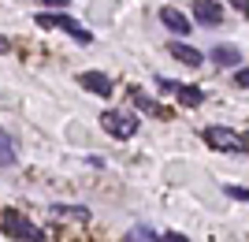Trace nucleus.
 Listing matches in <instances>:
<instances>
[{
	"label": "nucleus",
	"mask_w": 249,
	"mask_h": 242,
	"mask_svg": "<svg viewBox=\"0 0 249 242\" xmlns=\"http://www.w3.org/2000/svg\"><path fill=\"white\" fill-rule=\"evenodd\" d=\"M34 22H37L41 30H63V34H71L78 45H89V41H93V34L86 30L82 22H74L71 15H63V11H37Z\"/></svg>",
	"instance_id": "f257e3e1"
},
{
	"label": "nucleus",
	"mask_w": 249,
	"mask_h": 242,
	"mask_svg": "<svg viewBox=\"0 0 249 242\" xmlns=\"http://www.w3.org/2000/svg\"><path fill=\"white\" fill-rule=\"evenodd\" d=\"M0 227H4V235L15 239V242H45V231L37 227V223H30L22 212H4Z\"/></svg>",
	"instance_id": "f03ea898"
},
{
	"label": "nucleus",
	"mask_w": 249,
	"mask_h": 242,
	"mask_svg": "<svg viewBox=\"0 0 249 242\" xmlns=\"http://www.w3.org/2000/svg\"><path fill=\"white\" fill-rule=\"evenodd\" d=\"M101 123H104V130L112 138H119V142H126V138H134V130H138V119L130 116V112H119V108H108L101 116Z\"/></svg>",
	"instance_id": "7ed1b4c3"
},
{
	"label": "nucleus",
	"mask_w": 249,
	"mask_h": 242,
	"mask_svg": "<svg viewBox=\"0 0 249 242\" xmlns=\"http://www.w3.org/2000/svg\"><path fill=\"white\" fill-rule=\"evenodd\" d=\"M205 142L212 149H219V153H231V157L246 153V149H242V134H234L231 127H208V130H205Z\"/></svg>",
	"instance_id": "20e7f679"
},
{
	"label": "nucleus",
	"mask_w": 249,
	"mask_h": 242,
	"mask_svg": "<svg viewBox=\"0 0 249 242\" xmlns=\"http://www.w3.org/2000/svg\"><path fill=\"white\" fill-rule=\"evenodd\" d=\"M78 86L89 90V93H97V97H108V93H112V78H108L104 71H82V74H78Z\"/></svg>",
	"instance_id": "39448f33"
},
{
	"label": "nucleus",
	"mask_w": 249,
	"mask_h": 242,
	"mask_svg": "<svg viewBox=\"0 0 249 242\" xmlns=\"http://www.w3.org/2000/svg\"><path fill=\"white\" fill-rule=\"evenodd\" d=\"M194 19L205 22V26H216V22H223V4H216V0H194Z\"/></svg>",
	"instance_id": "423d86ee"
},
{
	"label": "nucleus",
	"mask_w": 249,
	"mask_h": 242,
	"mask_svg": "<svg viewBox=\"0 0 249 242\" xmlns=\"http://www.w3.org/2000/svg\"><path fill=\"white\" fill-rule=\"evenodd\" d=\"M130 101H134V105L142 108V112H149V116H160V119H167V116H171V108L156 105V101L145 93V90H142V86H130Z\"/></svg>",
	"instance_id": "0eeeda50"
},
{
	"label": "nucleus",
	"mask_w": 249,
	"mask_h": 242,
	"mask_svg": "<svg viewBox=\"0 0 249 242\" xmlns=\"http://www.w3.org/2000/svg\"><path fill=\"white\" fill-rule=\"evenodd\" d=\"M167 53L175 56L178 63H186V67H201V63H205V56H201L194 45H186V41H171V45H167Z\"/></svg>",
	"instance_id": "6e6552de"
},
{
	"label": "nucleus",
	"mask_w": 249,
	"mask_h": 242,
	"mask_svg": "<svg viewBox=\"0 0 249 242\" xmlns=\"http://www.w3.org/2000/svg\"><path fill=\"white\" fill-rule=\"evenodd\" d=\"M160 19H164V26L171 34H190V19L178 8H160Z\"/></svg>",
	"instance_id": "1a4fd4ad"
},
{
	"label": "nucleus",
	"mask_w": 249,
	"mask_h": 242,
	"mask_svg": "<svg viewBox=\"0 0 249 242\" xmlns=\"http://www.w3.org/2000/svg\"><path fill=\"white\" fill-rule=\"evenodd\" d=\"M175 93H178V105L182 108H197L201 101H205V90H201V86H178Z\"/></svg>",
	"instance_id": "9d476101"
},
{
	"label": "nucleus",
	"mask_w": 249,
	"mask_h": 242,
	"mask_svg": "<svg viewBox=\"0 0 249 242\" xmlns=\"http://www.w3.org/2000/svg\"><path fill=\"white\" fill-rule=\"evenodd\" d=\"M212 60H216L219 67H234V63L242 60V53L234 45H216V49H212Z\"/></svg>",
	"instance_id": "9b49d317"
},
{
	"label": "nucleus",
	"mask_w": 249,
	"mask_h": 242,
	"mask_svg": "<svg viewBox=\"0 0 249 242\" xmlns=\"http://www.w3.org/2000/svg\"><path fill=\"white\" fill-rule=\"evenodd\" d=\"M15 157H19V146H15V138H11V134H0V168L15 164Z\"/></svg>",
	"instance_id": "f8f14e48"
},
{
	"label": "nucleus",
	"mask_w": 249,
	"mask_h": 242,
	"mask_svg": "<svg viewBox=\"0 0 249 242\" xmlns=\"http://www.w3.org/2000/svg\"><path fill=\"white\" fill-rule=\"evenodd\" d=\"M52 212H56V216H74V220H86V216H89L86 205H52Z\"/></svg>",
	"instance_id": "ddd939ff"
},
{
	"label": "nucleus",
	"mask_w": 249,
	"mask_h": 242,
	"mask_svg": "<svg viewBox=\"0 0 249 242\" xmlns=\"http://www.w3.org/2000/svg\"><path fill=\"white\" fill-rule=\"evenodd\" d=\"M227 194H231L234 201H249V190H246V186H227Z\"/></svg>",
	"instance_id": "4468645a"
},
{
	"label": "nucleus",
	"mask_w": 249,
	"mask_h": 242,
	"mask_svg": "<svg viewBox=\"0 0 249 242\" xmlns=\"http://www.w3.org/2000/svg\"><path fill=\"white\" fill-rule=\"evenodd\" d=\"M160 242H190V239H186V235H178V231H164Z\"/></svg>",
	"instance_id": "2eb2a0df"
},
{
	"label": "nucleus",
	"mask_w": 249,
	"mask_h": 242,
	"mask_svg": "<svg viewBox=\"0 0 249 242\" xmlns=\"http://www.w3.org/2000/svg\"><path fill=\"white\" fill-rule=\"evenodd\" d=\"M234 82H238V86H246V90H249V67H242V71L234 74Z\"/></svg>",
	"instance_id": "dca6fc26"
},
{
	"label": "nucleus",
	"mask_w": 249,
	"mask_h": 242,
	"mask_svg": "<svg viewBox=\"0 0 249 242\" xmlns=\"http://www.w3.org/2000/svg\"><path fill=\"white\" fill-rule=\"evenodd\" d=\"M227 4H234V8H238L242 15H249V0H227Z\"/></svg>",
	"instance_id": "f3484780"
},
{
	"label": "nucleus",
	"mask_w": 249,
	"mask_h": 242,
	"mask_svg": "<svg viewBox=\"0 0 249 242\" xmlns=\"http://www.w3.org/2000/svg\"><path fill=\"white\" fill-rule=\"evenodd\" d=\"M0 53H11V41H8V37H0Z\"/></svg>",
	"instance_id": "a211bd4d"
},
{
	"label": "nucleus",
	"mask_w": 249,
	"mask_h": 242,
	"mask_svg": "<svg viewBox=\"0 0 249 242\" xmlns=\"http://www.w3.org/2000/svg\"><path fill=\"white\" fill-rule=\"evenodd\" d=\"M45 4H52V8H63V4H67V0H45Z\"/></svg>",
	"instance_id": "6ab92c4d"
},
{
	"label": "nucleus",
	"mask_w": 249,
	"mask_h": 242,
	"mask_svg": "<svg viewBox=\"0 0 249 242\" xmlns=\"http://www.w3.org/2000/svg\"><path fill=\"white\" fill-rule=\"evenodd\" d=\"M242 149H246V153H249V134H246V138H242Z\"/></svg>",
	"instance_id": "aec40b11"
}]
</instances>
